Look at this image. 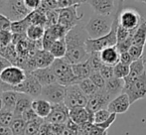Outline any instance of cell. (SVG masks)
I'll return each mask as SVG.
<instances>
[{"instance_id":"6da1fadb","label":"cell","mask_w":146,"mask_h":135,"mask_svg":"<svg viewBox=\"0 0 146 135\" xmlns=\"http://www.w3.org/2000/svg\"><path fill=\"white\" fill-rule=\"evenodd\" d=\"M67 54L65 59L71 65H78L87 62L90 54L87 51V41L88 39L85 26L77 25L68 32L66 36Z\"/></svg>"},{"instance_id":"7a4b0ae2","label":"cell","mask_w":146,"mask_h":135,"mask_svg":"<svg viewBox=\"0 0 146 135\" xmlns=\"http://www.w3.org/2000/svg\"><path fill=\"white\" fill-rule=\"evenodd\" d=\"M123 5L122 1H119L118 9L114 14V21L112 25V29L108 35L98 39H88L87 41V51L88 54L96 52H102L104 49L114 47L117 44V28H118V12L120 7Z\"/></svg>"},{"instance_id":"3957f363","label":"cell","mask_w":146,"mask_h":135,"mask_svg":"<svg viewBox=\"0 0 146 135\" xmlns=\"http://www.w3.org/2000/svg\"><path fill=\"white\" fill-rule=\"evenodd\" d=\"M114 21L113 16H102L94 14L85 25V29L90 39H98L111 31Z\"/></svg>"},{"instance_id":"277c9868","label":"cell","mask_w":146,"mask_h":135,"mask_svg":"<svg viewBox=\"0 0 146 135\" xmlns=\"http://www.w3.org/2000/svg\"><path fill=\"white\" fill-rule=\"evenodd\" d=\"M53 73L57 79V83L63 87L79 85V81L73 71V65H71L65 58L56 59L51 66Z\"/></svg>"},{"instance_id":"5b68a950","label":"cell","mask_w":146,"mask_h":135,"mask_svg":"<svg viewBox=\"0 0 146 135\" xmlns=\"http://www.w3.org/2000/svg\"><path fill=\"white\" fill-rule=\"evenodd\" d=\"M131 104L146 97V71L130 81H124V91Z\"/></svg>"},{"instance_id":"8992f818","label":"cell","mask_w":146,"mask_h":135,"mask_svg":"<svg viewBox=\"0 0 146 135\" xmlns=\"http://www.w3.org/2000/svg\"><path fill=\"white\" fill-rule=\"evenodd\" d=\"M144 18L133 8L122 9L120 7L118 12V25L129 31H135Z\"/></svg>"},{"instance_id":"52a82bcc","label":"cell","mask_w":146,"mask_h":135,"mask_svg":"<svg viewBox=\"0 0 146 135\" xmlns=\"http://www.w3.org/2000/svg\"><path fill=\"white\" fill-rule=\"evenodd\" d=\"M31 11L26 7L24 0H14L6 1V5L2 12L4 16L8 18L11 22L20 21L27 17Z\"/></svg>"},{"instance_id":"ba28073f","label":"cell","mask_w":146,"mask_h":135,"mask_svg":"<svg viewBox=\"0 0 146 135\" xmlns=\"http://www.w3.org/2000/svg\"><path fill=\"white\" fill-rule=\"evenodd\" d=\"M88 97L80 89L79 85H70L66 89V97L64 103L69 109L78 107H87Z\"/></svg>"},{"instance_id":"9c48e42d","label":"cell","mask_w":146,"mask_h":135,"mask_svg":"<svg viewBox=\"0 0 146 135\" xmlns=\"http://www.w3.org/2000/svg\"><path fill=\"white\" fill-rule=\"evenodd\" d=\"M82 5V3H79L72 7L59 9V23L61 26L65 27L68 31L73 29L77 25L80 24V21L83 18V14H79L78 8Z\"/></svg>"},{"instance_id":"30bf717a","label":"cell","mask_w":146,"mask_h":135,"mask_svg":"<svg viewBox=\"0 0 146 135\" xmlns=\"http://www.w3.org/2000/svg\"><path fill=\"white\" fill-rule=\"evenodd\" d=\"M26 75L27 73L23 69L12 65L0 73V81L9 87H15L25 81Z\"/></svg>"},{"instance_id":"8fae6325","label":"cell","mask_w":146,"mask_h":135,"mask_svg":"<svg viewBox=\"0 0 146 135\" xmlns=\"http://www.w3.org/2000/svg\"><path fill=\"white\" fill-rule=\"evenodd\" d=\"M66 89L67 87H63L58 83L47 85L43 87L40 99L49 101L52 105L64 103L66 97Z\"/></svg>"},{"instance_id":"7c38bea8","label":"cell","mask_w":146,"mask_h":135,"mask_svg":"<svg viewBox=\"0 0 146 135\" xmlns=\"http://www.w3.org/2000/svg\"><path fill=\"white\" fill-rule=\"evenodd\" d=\"M43 87L38 83L36 79L32 75V73H27L26 79L21 85L18 87H12V91H15L19 93H24L31 97L32 99L36 97H40L41 93H42Z\"/></svg>"},{"instance_id":"4fadbf2b","label":"cell","mask_w":146,"mask_h":135,"mask_svg":"<svg viewBox=\"0 0 146 135\" xmlns=\"http://www.w3.org/2000/svg\"><path fill=\"white\" fill-rule=\"evenodd\" d=\"M111 97L106 91V89H98L94 95L88 97L87 108L92 113L102 109H108L110 102L111 101Z\"/></svg>"},{"instance_id":"5bb4252c","label":"cell","mask_w":146,"mask_h":135,"mask_svg":"<svg viewBox=\"0 0 146 135\" xmlns=\"http://www.w3.org/2000/svg\"><path fill=\"white\" fill-rule=\"evenodd\" d=\"M70 120V109L65 103L55 104L52 107L50 115L45 119V122L52 125H65Z\"/></svg>"},{"instance_id":"9a60e30c","label":"cell","mask_w":146,"mask_h":135,"mask_svg":"<svg viewBox=\"0 0 146 135\" xmlns=\"http://www.w3.org/2000/svg\"><path fill=\"white\" fill-rule=\"evenodd\" d=\"M86 2L94 10V14L102 16H113L119 5V1L110 0H90Z\"/></svg>"},{"instance_id":"2e32d148","label":"cell","mask_w":146,"mask_h":135,"mask_svg":"<svg viewBox=\"0 0 146 135\" xmlns=\"http://www.w3.org/2000/svg\"><path fill=\"white\" fill-rule=\"evenodd\" d=\"M94 113L88 110L87 107H78L70 109V119L78 126L90 123L94 124Z\"/></svg>"},{"instance_id":"e0dca14e","label":"cell","mask_w":146,"mask_h":135,"mask_svg":"<svg viewBox=\"0 0 146 135\" xmlns=\"http://www.w3.org/2000/svg\"><path fill=\"white\" fill-rule=\"evenodd\" d=\"M131 105V102L129 101V97L126 93H122L118 97L111 99L108 106V109L110 113L115 114H122L125 113L129 109Z\"/></svg>"},{"instance_id":"ac0fdd59","label":"cell","mask_w":146,"mask_h":135,"mask_svg":"<svg viewBox=\"0 0 146 135\" xmlns=\"http://www.w3.org/2000/svg\"><path fill=\"white\" fill-rule=\"evenodd\" d=\"M31 73L43 87L57 83V79L55 77L54 73H53L51 67L46 68V69H37Z\"/></svg>"},{"instance_id":"d6986e66","label":"cell","mask_w":146,"mask_h":135,"mask_svg":"<svg viewBox=\"0 0 146 135\" xmlns=\"http://www.w3.org/2000/svg\"><path fill=\"white\" fill-rule=\"evenodd\" d=\"M53 105L43 99H36L32 102V109L41 119H46L52 111Z\"/></svg>"},{"instance_id":"ffe728a7","label":"cell","mask_w":146,"mask_h":135,"mask_svg":"<svg viewBox=\"0 0 146 135\" xmlns=\"http://www.w3.org/2000/svg\"><path fill=\"white\" fill-rule=\"evenodd\" d=\"M56 59L54 58L50 51L46 50H38L36 54L34 55V61L36 64L37 69H46V68H50L53 65L54 61Z\"/></svg>"},{"instance_id":"44dd1931","label":"cell","mask_w":146,"mask_h":135,"mask_svg":"<svg viewBox=\"0 0 146 135\" xmlns=\"http://www.w3.org/2000/svg\"><path fill=\"white\" fill-rule=\"evenodd\" d=\"M100 58L102 61L106 66L115 67L119 63L120 59V53L117 50L116 46L110 47V48L104 49V51L100 52Z\"/></svg>"},{"instance_id":"7402d4cb","label":"cell","mask_w":146,"mask_h":135,"mask_svg":"<svg viewBox=\"0 0 146 135\" xmlns=\"http://www.w3.org/2000/svg\"><path fill=\"white\" fill-rule=\"evenodd\" d=\"M104 89L110 95L111 99H114L119 95H121L124 91V79L113 77L110 81H106Z\"/></svg>"},{"instance_id":"603a6c76","label":"cell","mask_w":146,"mask_h":135,"mask_svg":"<svg viewBox=\"0 0 146 135\" xmlns=\"http://www.w3.org/2000/svg\"><path fill=\"white\" fill-rule=\"evenodd\" d=\"M145 59L141 58L139 60H136L129 66V75L127 77L124 79V81H130L132 79H136V77H140L142 73H144L146 71L145 68Z\"/></svg>"},{"instance_id":"cb8c5ba5","label":"cell","mask_w":146,"mask_h":135,"mask_svg":"<svg viewBox=\"0 0 146 135\" xmlns=\"http://www.w3.org/2000/svg\"><path fill=\"white\" fill-rule=\"evenodd\" d=\"M20 95H21V93H17V91H8L2 93L1 99H2V102H3V107L5 108V109L14 111Z\"/></svg>"},{"instance_id":"d4e9b609","label":"cell","mask_w":146,"mask_h":135,"mask_svg":"<svg viewBox=\"0 0 146 135\" xmlns=\"http://www.w3.org/2000/svg\"><path fill=\"white\" fill-rule=\"evenodd\" d=\"M73 71L75 73L76 77L78 79V81H79V83L82 81H84V79H90V75L94 73L92 68H90L88 61L85 63H82V64L73 65Z\"/></svg>"},{"instance_id":"484cf974","label":"cell","mask_w":146,"mask_h":135,"mask_svg":"<svg viewBox=\"0 0 146 135\" xmlns=\"http://www.w3.org/2000/svg\"><path fill=\"white\" fill-rule=\"evenodd\" d=\"M34 99L31 97L27 95L21 93L18 99L17 104H16L15 110H14V114L15 116H21L26 110H28L29 108L32 107V102Z\"/></svg>"},{"instance_id":"4316f807","label":"cell","mask_w":146,"mask_h":135,"mask_svg":"<svg viewBox=\"0 0 146 135\" xmlns=\"http://www.w3.org/2000/svg\"><path fill=\"white\" fill-rule=\"evenodd\" d=\"M146 44V20L143 19L139 27L133 32L132 35V45L145 47Z\"/></svg>"},{"instance_id":"83f0119b","label":"cell","mask_w":146,"mask_h":135,"mask_svg":"<svg viewBox=\"0 0 146 135\" xmlns=\"http://www.w3.org/2000/svg\"><path fill=\"white\" fill-rule=\"evenodd\" d=\"M50 53L54 56L55 59H64L67 54V43L66 39H60L57 40L53 44V46L50 49Z\"/></svg>"},{"instance_id":"f1b7e54d","label":"cell","mask_w":146,"mask_h":135,"mask_svg":"<svg viewBox=\"0 0 146 135\" xmlns=\"http://www.w3.org/2000/svg\"><path fill=\"white\" fill-rule=\"evenodd\" d=\"M30 26H31V22H30L29 15H28L27 17L23 20L12 22L10 31H11L13 34L24 35V34H26V32H27V30L29 29Z\"/></svg>"},{"instance_id":"f546056e","label":"cell","mask_w":146,"mask_h":135,"mask_svg":"<svg viewBox=\"0 0 146 135\" xmlns=\"http://www.w3.org/2000/svg\"><path fill=\"white\" fill-rule=\"evenodd\" d=\"M31 25H37V26H42V27L46 28L47 24V17H46V12H44L41 9H37L35 11H32L29 14Z\"/></svg>"},{"instance_id":"4dcf8cb0","label":"cell","mask_w":146,"mask_h":135,"mask_svg":"<svg viewBox=\"0 0 146 135\" xmlns=\"http://www.w3.org/2000/svg\"><path fill=\"white\" fill-rule=\"evenodd\" d=\"M45 31H46V28L42 27V26L31 25L26 32V36L32 42H37V41H41L43 39Z\"/></svg>"},{"instance_id":"1f68e13d","label":"cell","mask_w":146,"mask_h":135,"mask_svg":"<svg viewBox=\"0 0 146 135\" xmlns=\"http://www.w3.org/2000/svg\"><path fill=\"white\" fill-rule=\"evenodd\" d=\"M26 122L21 116H15L13 122L10 125V129L12 130L13 135H24L26 128Z\"/></svg>"},{"instance_id":"d6a6232c","label":"cell","mask_w":146,"mask_h":135,"mask_svg":"<svg viewBox=\"0 0 146 135\" xmlns=\"http://www.w3.org/2000/svg\"><path fill=\"white\" fill-rule=\"evenodd\" d=\"M45 120L41 119V118H37L34 121L28 122L26 124V128H25V132H24V135H39V132H40L41 126L44 123Z\"/></svg>"},{"instance_id":"836d02e7","label":"cell","mask_w":146,"mask_h":135,"mask_svg":"<svg viewBox=\"0 0 146 135\" xmlns=\"http://www.w3.org/2000/svg\"><path fill=\"white\" fill-rule=\"evenodd\" d=\"M79 87H80V89H82V91H83L88 97L94 95V93L98 91V89L96 87V85H94L90 79L82 81L81 83H79Z\"/></svg>"},{"instance_id":"e575fe53","label":"cell","mask_w":146,"mask_h":135,"mask_svg":"<svg viewBox=\"0 0 146 135\" xmlns=\"http://www.w3.org/2000/svg\"><path fill=\"white\" fill-rule=\"evenodd\" d=\"M88 61L90 63L92 71H100V69L104 66V64L102 61V58H100V52L90 53Z\"/></svg>"},{"instance_id":"d590c367","label":"cell","mask_w":146,"mask_h":135,"mask_svg":"<svg viewBox=\"0 0 146 135\" xmlns=\"http://www.w3.org/2000/svg\"><path fill=\"white\" fill-rule=\"evenodd\" d=\"M15 118L14 111L8 109H3L0 111V126H5V127H10V125L13 122Z\"/></svg>"},{"instance_id":"8d00e7d4","label":"cell","mask_w":146,"mask_h":135,"mask_svg":"<svg viewBox=\"0 0 146 135\" xmlns=\"http://www.w3.org/2000/svg\"><path fill=\"white\" fill-rule=\"evenodd\" d=\"M113 73H114V77L124 79L129 75V66L118 63L115 67H113Z\"/></svg>"},{"instance_id":"74e56055","label":"cell","mask_w":146,"mask_h":135,"mask_svg":"<svg viewBox=\"0 0 146 135\" xmlns=\"http://www.w3.org/2000/svg\"><path fill=\"white\" fill-rule=\"evenodd\" d=\"M12 41H13V33L10 30L0 31V50L12 44Z\"/></svg>"},{"instance_id":"f35d334b","label":"cell","mask_w":146,"mask_h":135,"mask_svg":"<svg viewBox=\"0 0 146 135\" xmlns=\"http://www.w3.org/2000/svg\"><path fill=\"white\" fill-rule=\"evenodd\" d=\"M110 115H111V113L108 111V109L98 110L94 115V124L98 125V124L104 123V121H106L110 117Z\"/></svg>"},{"instance_id":"ab89813d","label":"cell","mask_w":146,"mask_h":135,"mask_svg":"<svg viewBox=\"0 0 146 135\" xmlns=\"http://www.w3.org/2000/svg\"><path fill=\"white\" fill-rule=\"evenodd\" d=\"M46 17H47L46 28L57 25V24L59 23V9L48 11L46 13Z\"/></svg>"},{"instance_id":"60d3db41","label":"cell","mask_w":146,"mask_h":135,"mask_svg":"<svg viewBox=\"0 0 146 135\" xmlns=\"http://www.w3.org/2000/svg\"><path fill=\"white\" fill-rule=\"evenodd\" d=\"M90 79L96 85V87H98V89H104V87H106V81L102 77V75H100V71H94V73L90 75Z\"/></svg>"},{"instance_id":"b9f144b4","label":"cell","mask_w":146,"mask_h":135,"mask_svg":"<svg viewBox=\"0 0 146 135\" xmlns=\"http://www.w3.org/2000/svg\"><path fill=\"white\" fill-rule=\"evenodd\" d=\"M133 32L134 31H129V30L118 25V28H117V44L124 42L127 39H129L133 35Z\"/></svg>"},{"instance_id":"7bdbcfd3","label":"cell","mask_w":146,"mask_h":135,"mask_svg":"<svg viewBox=\"0 0 146 135\" xmlns=\"http://www.w3.org/2000/svg\"><path fill=\"white\" fill-rule=\"evenodd\" d=\"M128 53L130 54V56L133 58V60L136 61L139 59L143 58V53H144V47L136 46V45H132L129 49Z\"/></svg>"},{"instance_id":"ee69618b","label":"cell","mask_w":146,"mask_h":135,"mask_svg":"<svg viewBox=\"0 0 146 135\" xmlns=\"http://www.w3.org/2000/svg\"><path fill=\"white\" fill-rule=\"evenodd\" d=\"M100 75H102V77H104L106 81H110V79H113V77H114L113 67L106 66V65H104V66L100 69Z\"/></svg>"},{"instance_id":"f6af8a7d","label":"cell","mask_w":146,"mask_h":135,"mask_svg":"<svg viewBox=\"0 0 146 135\" xmlns=\"http://www.w3.org/2000/svg\"><path fill=\"white\" fill-rule=\"evenodd\" d=\"M21 117L23 118L24 121H25L26 123L31 122V121H34V120H36L37 118H39L38 116H37V114L34 112V110L32 109V107L29 108L28 110H26V111L21 115Z\"/></svg>"},{"instance_id":"bcb514c9","label":"cell","mask_w":146,"mask_h":135,"mask_svg":"<svg viewBox=\"0 0 146 135\" xmlns=\"http://www.w3.org/2000/svg\"><path fill=\"white\" fill-rule=\"evenodd\" d=\"M12 22L3 14H0V31H8L11 28Z\"/></svg>"},{"instance_id":"7dc6e473","label":"cell","mask_w":146,"mask_h":135,"mask_svg":"<svg viewBox=\"0 0 146 135\" xmlns=\"http://www.w3.org/2000/svg\"><path fill=\"white\" fill-rule=\"evenodd\" d=\"M84 1H74V0H58L59 9H64V8L72 7L79 3H83Z\"/></svg>"},{"instance_id":"c3c4849f","label":"cell","mask_w":146,"mask_h":135,"mask_svg":"<svg viewBox=\"0 0 146 135\" xmlns=\"http://www.w3.org/2000/svg\"><path fill=\"white\" fill-rule=\"evenodd\" d=\"M116 115L117 114H115V113H111V115H110V117L108 118V120H106V121H104V123H100V124H98V127H100V128H102V130H108V128L110 127V125H111L112 123H113L114 122V120L116 119ZM94 125H96V124H94Z\"/></svg>"},{"instance_id":"681fc988","label":"cell","mask_w":146,"mask_h":135,"mask_svg":"<svg viewBox=\"0 0 146 135\" xmlns=\"http://www.w3.org/2000/svg\"><path fill=\"white\" fill-rule=\"evenodd\" d=\"M134 62L133 58L130 56L128 52H125V53H121L120 54V59H119V63L123 65H126V66H130L132 63Z\"/></svg>"},{"instance_id":"f907efd6","label":"cell","mask_w":146,"mask_h":135,"mask_svg":"<svg viewBox=\"0 0 146 135\" xmlns=\"http://www.w3.org/2000/svg\"><path fill=\"white\" fill-rule=\"evenodd\" d=\"M24 3H25L26 7L32 12V11L37 10L40 7L41 0H24Z\"/></svg>"},{"instance_id":"816d5d0a","label":"cell","mask_w":146,"mask_h":135,"mask_svg":"<svg viewBox=\"0 0 146 135\" xmlns=\"http://www.w3.org/2000/svg\"><path fill=\"white\" fill-rule=\"evenodd\" d=\"M88 135H108V133H106V130H102V128L98 127L96 125L92 124V126L90 127Z\"/></svg>"},{"instance_id":"f5cc1de1","label":"cell","mask_w":146,"mask_h":135,"mask_svg":"<svg viewBox=\"0 0 146 135\" xmlns=\"http://www.w3.org/2000/svg\"><path fill=\"white\" fill-rule=\"evenodd\" d=\"M12 66V64L8 60H6L5 58H3L2 56H0V73H1L3 69H5L6 68Z\"/></svg>"},{"instance_id":"db71d44e","label":"cell","mask_w":146,"mask_h":135,"mask_svg":"<svg viewBox=\"0 0 146 135\" xmlns=\"http://www.w3.org/2000/svg\"><path fill=\"white\" fill-rule=\"evenodd\" d=\"M0 135H13L12 130L10 127H5V126H0Z\"/></svg>"},{"instance_id":"11a10c76","label":"cell","mask_w":146,"mask_h":135,"mask_svg":"<svg viewBox=\"0 0 146 135\" xmlns=\"http://www.w3.org/2000/svg\"><path fill=\"white\" fill-rule=\"evenodd\" d=\"M5 5H6V1H1V0H0V14H2Z\"/></svg>"},{"instance_id":"9f6ffc18","label":"cell","mask_w":146,"mask_h":135,"mask_svg":"<svg viewBox=\"0 0 146 135\" xmlns=\"http://www.w3.org/2000/svg\"><path fill=\"white\" fill-rule=\"evenodd\" d=\"M3 102H2V99H1V95H0V111L3 109Z\"/></svg>"},{"instance_id":"6f0895ef","label":"cell","mask_w":146,"mask_h":135,"mask_svg":"<svg viewBox=\"0 0 146 135\" xmlns=\"http://www.w3.org/2000/svg\"><path fill=\"white\" fill-rule=\"evenodd\" d=\"M143 2H144V3H146V1H143Z\"/></svg>"},{"instance_id":"680465c9","label":"cell","mask_w":146,"mask_h":135,"mask_svg":"<svg viewBox=\"0 0 146 135\" xmlns=\"http://www.w3.org/2000/svg\"><path fill=\"white\" fill-rule=\"evenodd\" d=\"M1 93H1V91H0V95H1Z\"/></svg>"}]
</instances>
